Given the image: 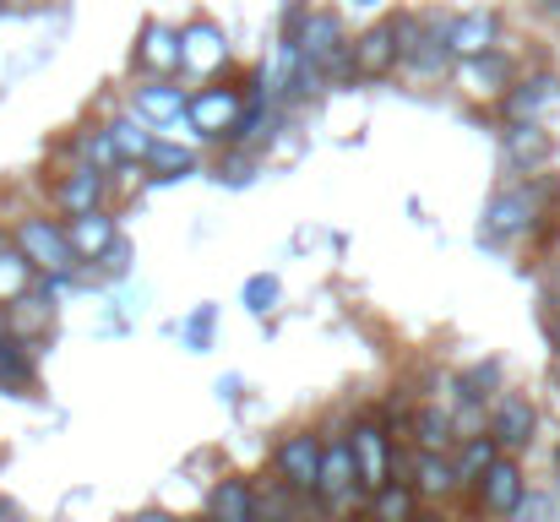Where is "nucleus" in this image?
Segmentation results:
<instances>
[{"label":"nucleus","mask_w":560,"mask_h":522,"mask_svg":"<svg viewBox=\"0 0 560 522\" xmlns=\"http://www.w3.org/2000/svg\"><path fill=\"white\" fill-rule=\"evenodd\" d=\"M322 507L332 512V518H343V512H354V501L360 496H371L365 490V479H360V463H354V446L343 441V436H332L327 446H322Z\"/></svg>","instance_id":"1"},{"label":"nucleus","mask_w":560,"mask_h":522,"mask_svg":"<svg viewBox=\"0 0 560 522\" xmlns=\"http://www.w3.org/2000/svg\"><path fill=\"white\" fill-rule=\"evenodd\" d=\"M16 245H22V256H27L38 272H49V278H71V267L82 262V256L71 251V234H66L60 223H49V218H22V223H16Z\"/></svg>","instance_id":"2"},{"label":"nucleus","mask_w":560,"mask_h":522,"mask_svg":"<svg viewBox=\"0 0 560 522\" xmlns=\"http://www.w3.org/2000/svg\"><path fill=\"white\" fill-rule=\"evenodd\" d=\"M539 201H545V185H517V190H501L495 201H490V212H485V240H517V234H528L534 229V218H539Z\"/></svg>","instance_id":"3"},{"label":"nucleus","mask_w":560,"mask_h":522,"mask_svg":"<svg viewBox=\"0 0 560 522\" xmlns=\"http://www.w3.org/2000/svg\"><path fill=\"white\" fill-rule=\"evenodd\" d=\"M322 436H311V430H300V436H289L283 446H278V479L289 485V490H300V496H316L322 490Z\"/></svg>","instance_id":"4"},{"label":"nucleus","mask_w":560,"mask_h":522,"mask_svg":"<svg viewBox=\"0 0 560 522\" xmlns=\"http://www.w3.org/2000/svg\"><path fill=\"white\" fill-rule=\"evenodd\" d=\"M229 66V38L218 22H190L180 33V71L186 77H218Z\"/></svg>","instance_id":"5"},{"label":"nucleus","mask_w":560,"mask_h":522,"mask_svg":"<svg viewBox=\"0 0 560 522\" xmlns=\"http://www.w3.org/2000/svg\"><path fill=\"white\" fill-rule=\"evenodd\" d=\"M349 66H354V77H386L392 66H402V33H397V22H375L371 33H360L349 44Z\"/></svg>","instance_id":"6"},{"label":"nucleus","mask_w":560,"mask_h":522,"mask_svg":"<svg viewBox=\"0 0 560 522\" xmlns=\"http://www.w3.org/2000/svg\"><path fill=\"white\" fill-rule=\"evenodd\" d=\"M474 490H479V507H485L490 518H512V512L523 507V496H528V479H523L517 457H495Z\"/></svg>","instance_id":"7"},{"label":"nucleus","mask_w":560,"mask_h":522,"mask_svg":"<svg viewBox=\"0 0 560 522\" xmlns=\"http://www.w3.org/2000/svg\"><path fill=\"white\" fill-rule=\"evenodd\" d=\"M240 93L234 88H201V93H190L186 104V120L196 137H229L234 131V120H240Z\"/></svg>","instance_id":"8"},{"label":"nucleus","mask_w":560,"mask_h":522,"mask_svg":"<svg viewBox=\"0 0 560 522\" xmlns=\"http://www.w3.org/2000/svg\"><path fill=\"white\" fill-rule=\"evenodd\" d=\"M349 446H354V463H360V479H365V490H381V485L392 479V436H386V425H381V419L354 425Z\"/></svg>","instance_id":"9"},{"label":"nucleus","mask_w":560,"mask_h":522,"mask_svg":"<svg viewBox=\"0 0 560 522\" xmlns=\"http://www.w3.org/2000/svg\"><path fill=\"white\" fill-rule=\"evenodd\" d=\"M66 234H71V251H77L82 262H104V256L120 245V229H115V218H109L104 207H93V212H77Z\"/></svg>","instance_id":"10"},{"label":"nucleus","mask_w":560,"mask_h":522,"mask_svg":"<svg viewBox=\"0 0 560 522\" xmlns=\"http://www.w3.org/2000/svg\"><path fill=\"white\" fill-rule=\"evenodd\" d=\"M495 11H463V16H452L446 22V44H452V55L457 60H474V55H490L495 49Z\"/></svg>","instance_id":"11"},{"label":"nucleus","mask_w":560,"mask_h":522,"mask_svg":"<svg viewBox=\"0 0 560 522\" xmlns=\"http://www.w3.org/2000/svg\"><path fill=\"white\" fill-rule=\"evenodd\" d=\"M137 66L153 71V77H175L180 71V33L164 27V22H148L142 38H137Z\"/></svg>","instance_id":"12"},{"label":"nucleus","mask_w":560,"mask_h":522,"mask_svg":"<svg viewBox=\"0 0 560 522\" xmlns=\"http://www.w3.org/2000/svg\"><path fill=\"white\" fill-rule=\"evenodd\" d=\"M490 436L501 441V446H528L534 441V403L528 397H517V392H506L501 403H495V414H490Z\"/></svg>","instance_id":"13"},{"label":"nucleus","mask_w":560,"mask_h":522,"mask_svg":"<svg viewBox=\"0 0 560 522\" xmlns=\"http://www.w3.org/2000/svg\"><path fill=\"white\" fill-rule=\"evenodd\" d=\"M190 104L186 88H175L170 77H153L148 88H137V115L148 120V126H170V120H180Z\"/></svg>","instance_id":"14"},{"label":"nucleus","mask_w":560,"mask_h":522,"mask_svg":"<svg viewBox=\"0 0 560 522\" xmlns=\"http://www.w3.org/2000/svg\"><path fill=\"white\" fill-rule=\"evenodd\" d=\"M550 153H556V142H550V131H539V120H517L506 131V164L512 170H539V164H550Z\"/></svg>","instance_id":"15"},{"label":"nucleus","mask_w":560,"mask_h":522,"mask_svg":"<svg viewBox=\"0 0 560 522\" xmlns=\"http://www.w3.org/2000/svg\"><path fill=\"white\" fill-rule=\"evenodd\" d=\"M495 457H501V441H495V436H485V430H479V436H463V452H457V463H452V468H457V490H474Z\"/></svg>","instance_id":"16"},{"label":"nucleus","mask_w":560,"mask_h":522,"mask_svg":"<svg viewBox=\"0 0 560 522\" xmlns=\"http://www.w3.org/2000/svg\"><path fill=\"white\" fill-rule=\"evenodd\" d=\"M104 201V170H93V164H77V170L60 179V207L77 218V212H93Z\"/></svg>","instance_id":"17"},{"label":"nucleus","mask_w":560,"mask_h":522,"mask_svg":"<svg viewBox=\"0 0 560 522\" xmlns=\"http://www.w3.org/2000/svg\"><path fill=\"white\" fill-rule=\"evenodd\" d=\"M408 430H413V446H419V452H446V446L457 441V419H452L446 408H435V403H424Z\"/></svg>","instance_id":"18"},{"label":"nucleus","mask_w":560,"mask_h":522,"mask_svg":"<svg viewBox=\"0 0 560 522\" xmlns=\"http://www.w3.org/2000/svg\"><path fill=\"white\" fill-rule=\"evenodd\" d=\"M413 490H419L424 501H441V496L457 490V468L446 463V452H419V457H413Z\"/></svg>","instance_id":"19"},{"label":"nucleus","mask_w":560,"mask_h":522,"mask_svg":"<svg viewBox=\"0 0 560 522\" xmlns=\"http://www.w3.org/2000/svg\"><path fill=\"white\" fill-rule=\"evenodd\" d=\"M212 518L218 522H261V507H256V490L245 479H223L212 490Z\"/></svg>","instance_id":"20"},{"label":"nucleus","mask_w":560,"mask_h":522,"mask_svg":"<svg viewBox=\"0 0 560 522\" xmlns=\"http://www.w3.org/2000/svg\"><path fill=\"white\" fill-rule=\"evenodd\" d=\"M104 131H109V142L120 148V159H126V164H148V153L159 148V137L148 131V120H142V115H137V120H131V115H126V120H109Z\"/></svg>","instance_id":"21"},{"label":"nucleus","mask_w":560,"mask_h":522,"mask_svg":"<svg viewBox=\"0 0 560 522\" xmlns=\"http://www.w3.org/2000/svg\"><path fill=\"white\" fill-rule=\"evenodd\" d=\"M413 507H419V490H413V485L386 479L381 490H371V518L375 522H413Z\"/></svg>","instance_id":"22"},{"label":"nucleus","mask_w":560,"mask_h":522,"mask_svg":"<svg viewBox=\"0 0 560 522\" xmlns=\"http://www.w3.org/2000/svg\"><path fill=\"white\" fill-rule=\"evenodd\" d=\"M33 262L22 256V245H5L0 240V300H22V294H33Z\"/></svg>","instance_id":"23"},{"label":"nucleus","mask_w":560,"mask_h":522,"mask_svg":"<svg viewBox=\"0 0 560 522\" xmlns=\"http://www.w3.org/2000/svg\"><path fill=\"white\" fill-rule=\"evenodd\" d=\"M256 507H261V522H305L300 490H289V485H267V490H256Z\"/></svg>","instance_id":"24"},{"label":"nucleus","mask_w":560,"mask_h":522,"mask_svg":"<svg viewBox=\"0 0 560 522\" xmlns=\"http://www.w3.org/2000/svg\"><path fill=\"white\" fill-rule=\"evenodd\" d=\"M27 381H33V353L16 344V338H0V386L16 392V386H27Z\"/></svg>","instance_id":"25"},{"label":"nucleus","mask_w":560,"mask_h":522,"mask_svg":"<svg viewBox=\"0 0 560 522\" xmlns=\"http://www.w3.org/2000/svg\"><path fill=\"white\" fill-rule=\"evenodd\" d=\"M506 77H512V66H506L495 49L468 60V88H474V93H501V82H506Z\"/></svg>","instance_id":"26"},{"label":"nucleus","mask_w":560,"mask_h":522,"mask_svg":"<svg viewBox=\"0 0 560 522\" xmlns=\"http://www.w3.org/2000/svg\"><path fill=\"white\" fill-rule=\"evenodd\" d=\"M550 93H556V82H550V77L517 82V88H512V98H506V109H512L517 120H534V115L545 109V98H550Z\"/></svg>","instance_id":"27"},{"label":"nucleus","mask_w":560,"mask_h":522,"mask_svg":"<svg viewBox=\"0 0 560 522\" xmlns=\"http://www.w3.org/2000/svg\"><path fill=\"white\" fill-rule=\"evenodd\" d=\"M71 148H77V159H82V164H93V170H115V164H120V148L109 142V131H93V137H77Z\"/></svg>","instance_id":"28"},{"label":"nucleus","mask_w":560,"mask_h":522,"mask_svg":"<svg viewBox=\"0 0 560 522\" xmlns=\"http://www.w3.org/2000/svg\"><path fill=\"white\" fill-rule=\"evenodd\" d=\"M148 164L164 174V179H175V174H190V170H196V159H190L186 148H170V142H159V148L148 153Z\"/></svg>","instance_id":"29"},{"label":"nucleus","mask_w":560,"mask_h":522,"mask_svg":"<svg viewBox=\"0 0 560 522\" xmlns=\"http://www.w3.org/2000/svg\"><path fill=\"white\" fill-rule=\"evenodd\" d=\"M272 300H278V278H250V283H245V305H250V311H267Z\"/></svg>","instance_id":"30"},{"label":"nucleus","mask_w":560,"mask_h":522,"mask_svg":"<svg viewBox=\"0 0 560 522\" xmlns=\"http://www.w3.org/2000/svg\"><path fill=\"white\" fill-rule=\"evenodd\" d=\"M512 518H523V522H545V501H539V496H523V507H517Z\"/></svg>","instance_id":"31"},{"label":"nucleus","mask_w":560,"mask_h":522,"mask_svg":"<svg viewBox=\"0 0 560 522\" xmlns=\"http://www.w3.org/2000/svg\"><path fill=\"white\" fill-rule=\"evenodd\" d=\"M207 322H212V311H196V322L186 327V338H190L196 348H201V338H207Z\"/></svg>","instance_id":"32"},{"label":"nucleus","mask_w":560,"mask_h":522,"mask_svg":"<svg viewBox=\"0 0 560 522\" xmlns=\"http://www.w3.org/2000/svg\"><path fill=\"white\" fill-rule=\"evenodd\" d=\"M5 5H11V11H33L38 0H0V11H5Z\"/></svg>","instance_id":"33"},{"label":"nucleus","mask_w":560,"mask_h":522,"mask_svg":"<svg viewBox=\"0 0 560 522\" xmlns=\"http://www.w3.org/2000/svg\"><path fill=\"white\" fill-rule=\"evenodd\" d=\"M131 522H175V518H164V512H142V518H131Z\"/></svg>","instance_id":"34"},{"label":"nucleus","mask_w":560,"mask_h":522,"mask_svg":"<svg viewBox=\"0 0 560 522\" xmlns=\"http://www.w3.org/2000/svg\"><path fill=\"white\" fill-rule=\"evenodd\" d=\"M0 338H11V316L5 311H0Z\"/></svg>","instance_id":"35"},{"label":"nucleus","mask_w":560,"mask_h":522,"mask_svg":"<svg viewBox=\"0 0 560 522\" xmlns=\"http://www.w3.org/2000/svg\"><path fill=\"white\" fill-rule=\"evenodd\" d=\"M556 344H560V322H556Z\"/></svg>","instance_id":"36"},{"label":"nucleus","mask_w":560,"mask_h":522,"mask_svg":"<svg viewBox=\"0 0 560 522\" xmlns=\"http://www.w3.org/2000/svg\"><path fill=\"white\" fill-rule=\"evenodd\" d=\"M360 5H375V0H360Z\"/></svg>","instance_id":"37"},{"label":"nucleus","mask_w":560,"mask_h":522,"mask_svg":"<svg viewBox=\"0 0 560 522\" xmlns=\"http://www.w3.org/2000/svg\"><path fill=\"white\" fill-rule=\"evenodd\" d=\"M207 522H218V518H207Z\"/></svg>","instance_id":"38"}]
</instances>
